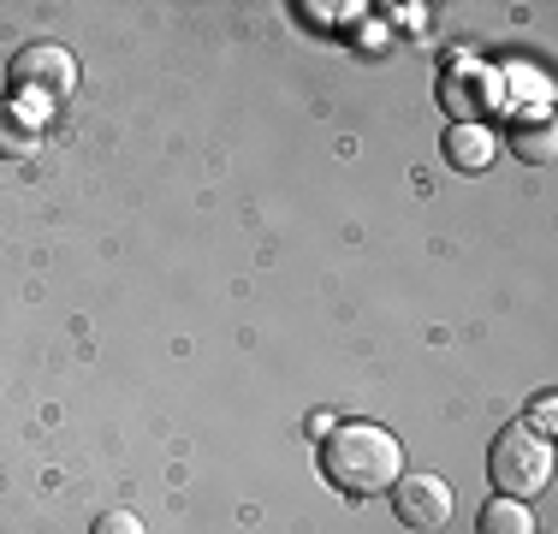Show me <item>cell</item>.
<instances>
[{"mask_svg": "<svg viewBox=\"0 0 558 534\" xmlns=\"http://www.w3.org/2000/svg\"><path fill=\"white\" fill-rule=\"evenodd\" d=\"M89 534H149V529H143V517H137V511H101Z\"/></svg>", "mask_w": 558, "mask_h": 534, "instance_id": "9", "label": "cell"}, {"mask_svg": "<svg viewBox=\"0 0 558 534\" xmlns=\"http://www.w3.org/2000/svg\"><path fill=\"white\" fill-rule=\"evenodd\" d=\"M387 493H392V517L404 529L434 534V529L451 523V487H446V475H398Z\"/></svg>", "mask_w": 558, "mask_h": 534, "instance_id": "4", "label": "cell"}, {"mask_svg": "<svg viewBox=\"0 0 558 534\" xmlns=\"http://www.w3.org/2000/svg\"><path fill=\"white\" fill-rule=\"evenodd\" d=\"M310 434L327 439V434H333V416H327V410H315V416H310Z\"/></svg>", "mask_w": 558, "mask_h": 534, "instance_id": "12", "label": "cell"}, {"mask_svg": "<svg viewBox=\"0 0 558 534\" xmlns=\"http://www.w3.org/2000/svg\"><path fill=\"white\" fill-rule=\"evenodd\" d=\"M72 89H77V60L60 43L19 48V60H12V101H24L36 119H48Z\"/></svg>", "mask_w": 558, "mask_h": 534, "instance_id": "3", "label": "cell"}, {"mask_svg": "<svg viewBox=\"0 0 558 534\" xmlns=\"http://www.w3.org/2000/svg\"><path fill=\"white\" fill-rule=\"evenodd\" d=\"M322 475L351 499H375L404 475V446L380 422H333L322 439Z\"/></svg>", "mask_w": 558, "mask_h": 534, "instance_id": "1", "label": "cell"}, {"mask_svg": "<svg viewBox=\"0 0 558 534\" xmlns=\"http://www.w3.org/2000/svg\"><path fill=\"white\" fill-rule=\"evenodd\" d=\"M523 427H529V434H541V439L553 434V392H541V398H535V410H529V422H523Z\"/></svg>", "mask_w": 558, "mask_h": 534, "instance_id": "10", "label": "cell"}, {"mask_svg": "<svg viewBox=\"0 0 558 534\" xmlns=\"http://www.w3.org/2000/svg\"><path fill=\"white\" fill-rule=\"evenodd\" d=\"M475 523H482V534H535V517H529V499H487L482 505V517H475Z\"/></svg>", "mask_w": 558, "mask_h": 534, "instance_id": "7", "label": "cell"}, {"mask_svg": "<svg viewBox=\"0 0 558 534\" xmlns=\"http://www.w3.org/2000/svg\"><path fill=\"white\" fill-rule=\"evenodd\" d=\"M487 481H494L505 499H535L553 481V439L529 434L523 422L499 427V439L487 446Z\"/></svg>", "mask_w": 558, "mask_h": 534, "instance_id": "2", "label": "cell"}, {"mask_svg": "<svg viewBox=\"0 0 558 534\" xmlns=\"http://www.w3.org/2000/svg\"><path fill=\"white\" fill-rule=\"evenodd\" d=\"M511 143H517V155H523V160L547 167L553 149H558V131H553V119H535V125H517V131H511Z\"/></svg>", "mask_w": 558, "mask_h": 534, "instance_id": "8", "label": "cell"}, {"mask_svg": "<svg viewBox=\"0 0 558 534\" xmlns=\"http://www.w3.org/2000/svg\"><path fill=\"white\" fill-rule=\"evenodd\" d=\"M446 155H451V167H458V172H482V167H494V131L475 125V119H463V125H451V131H446Z\"/></svg>", "mask_w": 558, "mask_h": 534, "instance_id": "6", "label": "cell"}, {"mask_svg": "<svg viewBox=\"0 0 558 534\" xmlns=\"http://www.w3.org/2000/svg\"><path fill=\"white\" fill-rule=\"evenodd\" d=\"M43 125L48 119H36L24 101H0V155H12V160H24V155H36V143H43Z\"/></svg>", "mask_w": 558, "mask_h": 534, "instance_id": "5", "label": "cell"}, {"mask_svg": "<svg viewBox=\"0 0 558 534\" xmlns=\"http://www.w3.org/2000/svg\"><path fill=\"white\" fill-rule=\"evenodd\" d=\"M303 12H310V19H356V12H363V7H356V0H344V7H303Z\"/></svg>", "mask_w": 558, "mask_h": 534, "instance_id": "11", "label": "cell"}]
</instances>
